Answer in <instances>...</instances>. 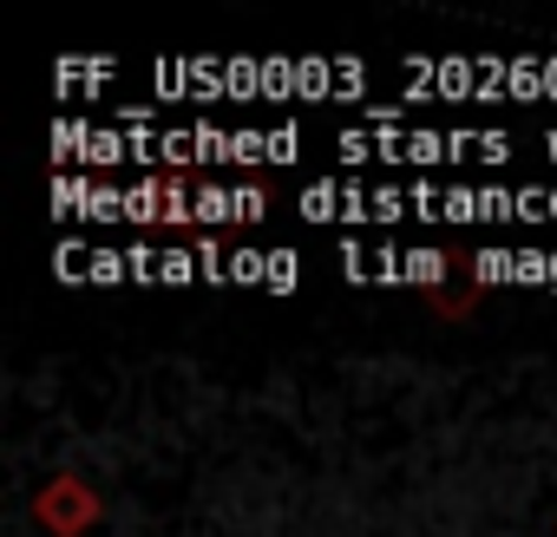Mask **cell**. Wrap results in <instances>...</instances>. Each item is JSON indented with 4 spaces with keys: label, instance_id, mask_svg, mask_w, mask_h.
Segmentation results:
<instances>
[{
    "label": "cell",
    "instance_id": "cell-1",
    "mask_svg": "<svg viewBox=\"0 0 557 537\" xmlns=\"http://www.w3.org/2000/svg\"><path fill=\"white\" fill-rule=\"evenodd\" d=\"M302 216H309V223L348 216V184H309V190H302Z\"/></svg>",
    "mask_w": 557,
    "mask_h": 537
},
{
    "label": "cell",
    "instance_id": "cell-2",
    "mask_svg": "<svg viewBox=\"0 0 557 537\" xmlns=\"http://www.w3.org/2000/svg\"><path fill=\"white\" fill-rule=\"evenodd\" d=\"M230 216H236V190L203 184V190H197V223H210V229H216V223H230Z\"/></svg>",
    "mask_w": 557,
    "mask_h": 537
},
{
    "label": "cell",
    "instance_id": "cell-3",
    "mask_svg": "<svg viewBox=\"0 0 557 537\" xmlns=\"http://www.w3.org/2000/svg\"><path fill=\"white\" fill-rule=\"evenodd\" d=\"M472 276H479V283H518V255H505V249H485V255L472 262Z\"/></svg>",
    "mask_w": 557,
    "mask_h": 537
},
{
    "label": "cell",
    "instance_id": "cell-4",
    "mask_svg": "<svg viewBox=\"0 0 557 537\" xmlns=\"http://www.w3.org/2000/svg\"><path fill=\"white\" fill-rule=\"evenodd\" d=\"M262 289H275V296H289V289H296V255H289V249H269V268H262Z\"/></svg>",
    "mask_w": 557,
    "mask_h": 537
},
{
    "label": "cell",
    "instance_id": "cell-5",
    "mask_svg": "<svg viewBox=\"0 0 557 537\" xmlns=\"http://www.w3.org/2000/svg\"><path fill=\"white\" fill-rule=\"evenodd\" d=\"M190 262H197V255H184V249H164V255H158V283H190V276H197Z\"/></svg>",
    "mask_w": 557,
    "mask_h": 537
},
{
    "label": "cell",
    "instance_id": "cell-6",
    "mask_svg": "<svg viewBox=\"0 0 557 537\" xmlns=\"http://www.w3.org/2000/svg\"><path fill=\"white\" fill-rule=\"evenodd\" d=\"M407 158H413V164H440V158H446V138H440V132H413V138H407Z\"/></svg>",
    "mask_w": 557,
    "mask_h": 537
},
{
    "label": "cell",
    "instance_id": "cell-7",
    "mask_svg": "<svg viewBox=\"0 0 557 537\" xmlns=\"http://www.w3.org/2000/svg\"><path fill=\"white\" fill-rule=\"evenodd\" d=\"M446 223H472V216H485V203L472 197V190H446V210H440Z\"/></svg>",
    "mask_w": 557,
    "mask_h": 537
},
{
    "label": "cell",
    "instance_id": "cell-8",
    "mask_svg": "<svg viewBox=\"0 0 557 537\" xmlns=\"http://www.w3.org/2000/svg\"><path fill=\"white\" fill-rule=\"evenodd\" d=\"M262 268H269V255L236 249V255H230V283H262Z\"/></svg>",
    "mask_w": 557,
    "mask_h": 537
},
{
    "label": "cell",
    "instance_id": "cell-9",
    "mask_svg": "<svg viewBox=\"0 0 557 537\" xmlns=\"http://www.w3.org/2000/svg\"><path fill=\"white\" fill-rule=\"evenodd\" d=\"M440 262H446L440 249H413L407 255V283H440Z\"/></svg>",
    "mask_w": 557,
    "mask_h": 537
},
{
    "label": "cell",
    "instance_id": "cell-10",
    "mask_svg": "<svg viewBox=\"0 0 557 537\" xmlns=\"http://www.w3.org/2000/svg\"><path fill=\"white\" fill-rule=\"evenodd\" d=\"M518 283H550V255L544 249H518Z\"/></svg>",
    "mask_w": 557,
    "mask_h": 537
},
{
    "label": "cell",
    "instance_id": "cell-11",
    "mask_svg": "<svg viewBox=\"0 0 557 537\" xmlns=\"http://www.w3.org/2000/svg\"><path fill=\"white\" fill-rule=\"evenodd\" d=\"M407 190H374V223H394V216H407Z\"/></svg>",
    "mask_w": 557,
    "mask_h": 537
},
{
    "label": "cell",
    "instance_id": "cell-12",
    "mask_svg": "<svg viewBox=\"0 0 557 537\" xmlns=\"http://www.w3.org/2000/svg\"><path fill=\"white\" fill-rule=\"evenodd\" d=\"M296 145H302V132H296V125L269 132V164H289V158H296Z\"/></svg>",
    "mask_w": 557,
    "mask_h": 537
},
{
    "label": "cell",
    "instance_id": "cell-13",
    "mask_svg": "<svg viewBox=\"0 0 557 537\" xmlns=\"http://www.w3.org/2000/svg\"><path fill=\"white\" fill-rule=\"evenodd\" d=\"M296 86L322 99V92H329V66H322V60H302V66H296Z\"/></svg>",
    "mask_w": 557,
    "mask_h": 537
},
{
    "label": "cell",
    "instance_id": "cell-14",
    "mask_svg": "<svg viewBox=\"0 0 557 537\" xmlns=\"http://www.w3.org/2000/svg\"><path fill=\"white\" fill-rule=\"evenodd\" d=\"M125 262H132V255H112V249H99V255H92V276H99V283H119V276H125Z\"/></svg>",
    "mask_w": 557,
    "mask_h": 537
},
{
    "label": "cell",
    "instance_id": "cell-15",
    "mask_svg": "<svg viewBox=\"0 0 557 537\" xmlns=\"http://www.w3.org/2000/svg\"><path fill=\"white\" fill-rule=\"evenodd\" d=\"M262 210H269V197H262V190H249V184H243V190H236V216H243V223H256V216H262Z\"/></svg>",
    "mask_w": 557,
    "mask_h": 537
},
{
    "label": "cell",
    "instance_id": "cell-16",
    "mask_svg": "<svg viewBox=\"0 0 557 537\" xmlns=\"http://www.w3.org/2000/svg\"><path fill=\"white\" fill-rule=\"evenodd\" d=\"M544 86H550V92H557V60H550V66H544Z\"/></svg>",
    "mask_w": 557,
    "mask_h": 537
},
{
    "label": "cell",
    "instance_id": "cell-17",
    "mask_svg": "<svg viewBox=\"0 0 557 537\" xmlns=\"http://www.w3.org/2000/svg\"><path fill=\"white\" fill-rule=\"evenodd\" d=\"M544 151H550V158H557V132H550V138H544Z\"/></svg>",
    "mask_w": 557,
    "mask_h": 537
},
{
    "label": "cell",
    "instance_id": "cell-18",
    "mask_svg": "<svg viewBox=\"0 0 557 537\" xmlns=\"http://www.w3.org/2000/svg\"><path fill=\"white\" fill-rule=\"evenodd\" d=\"M550 289H557V255H550Z\"/></svg>",
    "mask_w": 557,
    "mask_h": 537
},
{
    "label": "cell",
    "instance_id": "cell-19",
    "mask_svg": "<svg viewBox=\"0 0 557 537\" xmlns=\"http://www.w3.org/2000/svg\"><path fill=\"white\" fill-rule=\"evenodd\" d=\"M550 216H557V190H550Z\"/></svg>",
    "mask_w": 557,
    "mask_h": 537
}]
</instances>
